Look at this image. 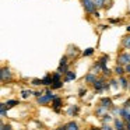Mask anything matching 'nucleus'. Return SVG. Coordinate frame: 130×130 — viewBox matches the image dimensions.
<instances>
[{"instance_id": "7ed1b4c3", "label": "nucleus", "mask_w": 130, "mask_h": 130, "mask_svg": "<svg viewBox=\"0 0 130 130\" xmlns=\"http://www.w3.org/2000/svg\"><path fill=\"white\" fill-rule=\"evenodd\" d=\"M0 78H2V81H9V80H11V71H10L9 67L2 69V71H0Z\"/></svg>"}, {"instance_id": "dca6fc26", "label": "nucleus", "mask_w": 130, "mask_h": 130, "mask_svg": "<svg viewBox=\"0 0 130 130\" xmlns=\"http://www.w3.org/2000/svg\"><path fill=\"white\" fill-rule=\"evenodd\" d=\"M6 104H2L0 105V113H2V118H4L6 116Z\"/></svg>"}, {"instance_id": "6e6552de", "label": "nucleus", "mask_w": 130, "mask_h": 130, "mask_svg": "<svg viewBox=\"0 0 130 130\" xmlns=\"http://www.w3.org/2000/svg\"><path fill=\"white\" fill-rule=\"evenodd\" d=\"M64 130H80V129H78V124L76 122H69L64 126Z\"/></svg>"}, {"instance_id": "4468645a", "label": "nucleus", "mask_w": 130, "mask_h": 130, "mask_svg": "<svg viewBox=\"0 0 130 130\" xmlns=\"http://www.w3.org/2000/svg\"><path fill=\"white\" fill-rule=\"evenodd\" d=\"M4 104H6V106H7V108H11V106H14V105H17V104H18V101H15V99H10V101L4 102Z\"/></svg>"}, {"instance_id": "aec40b11", "label": "nucleus", "mask_w": 130, "mask_h": 130, "mask_svg": "<svg viewBox=\"0 0 130 130\" xmlns=\"http://www.w3.org/2000/svg\"><path fill=\"white\" fill-rule=\"evenodd\" d=\"M119 83H120V85L123 88H127V81L123 78V77H119Z\"/></svg>"}, {"instance_id": "c756f323", "label": "nucleus", "mask_w": 130, "mask_h": 130, "mask_svg": "<svg viewBox=\"0 0 130 130\" xmlns=\"http://www.w3.org/2000/svg\"><path fill=\"white\" fill-rule=\"evenodd\" d=\"M91 130H102V129H91Z\"/></svg>"}, {"instance_id": "f257e3e1", "label": "nucleus", "mask_w": 130, "mask_h": 130, "mask_svg": "<svg viewBox=\"0 0 130 130\" xmlns=\"http://www.w3.org/2000/svg\"><path fill=\"white\" fill-rule=\"evenodd\" d=\"M81 4L83 7H84L85 13H88V14H95L96 13V4L94 0H81Z\"/></svg>"}, {"instance_id": "9b49d317", "label": "nucleus", "mask_w": 130, "mask_h": 130, "mask_svg": "<svg viewBox=\"0 0 130 130\" xmlns=\"http://www.w3.org/2000/svg\"><path fill=\"white\" fill-rule=\"evenodd\" d=\"M113 71H115V74H118L119 77H122V76H123V73H124V69L122 67V66L118 64V66L115 67V70H113Z\"/></svg>"}, {"instance_id": "393cba45", "label": "nucleus", "mask_w": 130, "mask_h": 130, "mask_svg": "<svg viewBox=\"0 0 130 130\" xmlns=\"http://www.w3.org/2000/svg\"><path fill=\"white\" fill-rule=\"evenodd\" d=\"M102 130H113V129H112V127L109 126V124H108V126H106V124H105V126L102 127Z\"/></svg>"}, {"instance_id": "4be33fe9", "label": "nucleus", "mask_w": 130, "mask_h": 130, "mask_svg": "<svg viewBox=\"0 0 130 130\" xmlns=\"http://www.w3.org/2000/svg\"><path fill=\"white\" fill-rule=\"evenodd\" d=\"M59 66H67V56H63L62 59H60Z\"/></svg>"}, {"instance_id": "ddd939ff", "label": "nucleus", "mask_w": 130, "mask_h": 130, "mask_svg": "<svg viewBox=\"0 0 130 130\" xmlns=\"http://www.w3.org/2000/svg\"><path fill=\"white\" fill-rule=\"evenodd\" d=\"M95 80H96V77L94 76V74H88V76L85 77V81H87V83H92V84H94Z\"/></svg>"}, {"instance_id": "bb28decb", "label": "nucleus", "mask_w": 130, "mask_h": 130, "mask_svg": "<svg viewBox=\"0 0 130 130\" xmlns=\"http://www.w3.org/2000/svg\"><path fill=\"white\" fill-rule=\"evenodd\" d=\"M126 130H130V122H126Z\"/></svg>"}, {"instance_id": "5701e85b", "label": "nucleus", "mask_w": 130, "mask_h": 130, "mask_svg": "<svg viewBox=\"0 0 130 130\" xmlns=\"http://www.w3.org/2000/svg\"><path fill=\"white\" fill-rule=\"evenodd\" d=\"M0 130H11V126H10V124L2 123V127H0Z\"/></svg>"}, {"instance_id": "cd10ccee", "label": "nucleus", "mask_w": 130, "mask_h": 130, "mask_svg": "<svg viewBox=\"0 0 130 130\" xmlns=\"http://www.w3.org/2000/svg\"><path fill=\"white\" fill-rule=\"evenodd\" d=\"M56 130H64V127H59V129H56Z\"/></svg>"}, {"instance_id": "39448f33", "label": "nucleus", "mask_w": 130, "mask_h": 130, "mask_svg": "<svg viewBox=\"0 0 130 130\" xmlns=\"http://www.w3.org/2000/svg\"><path fill=\"white\" fill-rule=\"evenodd\" d=\"M113 124H115V130H126V123L122 119H115Z\"/></svg>"}, {"instance_id": "412c9836", "label": "nucleus", "mask_w": 130, "mask_h": 130, "mask_svg": "<svg viewBox=\"0 0 130 130\" xmlns=\"http://www.w3.org/2000/svg\"><path fill=\"white\" fill-rule=\"evenodd\" d=\"M32 85H43L42 84V78H34L32 80Z\"/></svg>"}, {"instance_id": "1a4fd4ad", "label": "nucleus", "mask_w": 130, "mask_h": 130, "mask_svg": "<svg viewBox=\"0 0 130 130\" xmlns=\"http://www.w3.org/2000/svg\"><path fill=\"white\" fill-rule=\"evenodd\" d=\"M42 84L43 85H52L53 84V78H52V76H45L42 78Z\"/></svg>"}, {"instance_id": "6ab92c4d", "label": "nucleus", "mask_w": 130, "mask_h": 130, "mask_svg": "<svg viewBox=\"0 0 130 130\" xmlns=\"http://www.w3.org/2000/svg\"><path fill=\"white\" fill-rule=\"evenodd\" d=\"M29 94H32V91H31V90H24L23 92H21V96H23V98H28Z\"/></svg>"}, {"instance_id": "a211bd4d", "label": "nucleus", "mask_w": 130, "mask_h": 130, "mask_svg": "<svg viewBox=\"0 0 130 130\" xmlns=\"http://www.w3.org/2000/svg\"><path fill=\"white\" fill-rule=\"evenodd\" d=\"M92 53H94V49H92V48H88L87 51L83 52V55H84V56H91Z\"/></svg>"}, {"instance_id": "20e7f679", "label": "nucleus", "mask_w": 130, "mask_h": 130, "mask_svg": "<svg viewBox=\"0 0 130 130\" xmlns=\"http://www.w3.org/2000/svg\"><path fill=\"white\" fill-rule=\"evenodd\" d=\"M94 88L95 90H98V91H101V90H104V88H109V85H106L104 83V80H95V83H94Z\"/></svg>"}, {"instance_id": "2eb2a0df", "label": "nucleus", "mask_w": 130, "mask_h": 130, "mask_svg": "<svg viewBox=\"0 0 130 130\" xmlns=\"http://www.w3.org/2000/svg\"><path fill=\"white\" fill-rule=\"evenodd\" d=\"M122 43H123V46H124L126 49H130V37H126Z\"/></svg>"}, {"instance_id": "9d476101", "label": "nucleus", "mask_w": 130, "mask_h": 130, "mask_svg": "<svg viewBox=\"0 0 130 130\" xmlns=\"http://www.w3.org/2000/svg\"><path fill=\"white\" fill-rule=\"evenodd\" d=\"M70 80H76V73H74V71H67V73H66L64 81H70Z\"/></svg>"}, {"instance_id": "423d86ee", "label": "nucleus", "mask_w": 130, "mask_h": 130, "mask_svg": "<svg viewBox=\"0 0 130 130\" xmlns=\"http://www.w3.org/2000/svg\"><path fill=\"white\" fill-rule=\"evenodd\" d=\"M101 106L105 108V109L112 108V99H110V98H102L101 99Z\"/></svg>"}, {"instance_id": "0eeeda50", "label": "nucleus", "mask_w": 130, "mask_h": 130, "mask_svg": "<svg viewBox=\"0 0 130 130\" xmlns=\"http://www.w3.org/2000/svg\"><path fill=\"white\" fill-rule=\"evenodd\" d=\"M52 105H53V109L56 110V112H59L60 106H62V98H59V96H56V98L52 101Z\"/></svg>"}, {"instance_id": "b1692460", "label": "nucleus", "mask_w": 130, "mask_h": 130, "mask_svg": "<svg viewBox=\"0 0 130 130\" xmlns=\"http://www.w3.org/2000/svg\"><path fill=\"white\" fill-rule=\"evenodd\" d=\"M52 78H53V81H60V73H55Z\"/></svg>"}, {"instance_id": "c85d7f7f", "label": "nucleus", "mask_w": 130, "mask_h": 130, "mask_svg": "<svg viewBox=\"0 0 130 130\" xmlns=\"http://www.w3.org/2000/svg\"><path fill=\"white\" fill-rule=\"evenodd\" d=\"M126 29H127V32H130V25H129V27H127V28H126Z\"/></svg>"}, {"instance_id": "a878e982", "label": "nucleus", "mask_w": 130, "mask_h": 130, "mask_svg": "<svg viewBox=\"0 0 130 130\" xmlns=\"http://www.w3.org/2000/svg\"><path fill=\"white\" fill-rule=\"evenodd\" d=\"M124 71H126V73H130V64H127V66H126V69H124Z\"/></svg>"}, {"instance_id": "f3484780", "label": "nucleus", "mask_w": 130, "mask_h": 130, "mask_svg": "<svg viewBox=\"0 0 130 130\" xmlns=\"http://www.w3.org/2000/svg\"><path fill=\"white\" fill-rule=\"evenodd\" d=\"M94 2H95L96 7H98V9H101V7L105 6V2H106V0H94Z\"/></svg>"}, {"instance_id": "f03ea898", "label": "nucleus", "mask_w": 130, "mask_h": 130, "mask_svg": "<svg viewBox=\"0 0 130 130\" xmlns=\"http://www.w3.org/2000/svg\"><path fill=\"white\" fill-rule=\"evenodd\" d=\"M118 64L119 66L130 64V53H129V52H124V53L119 55V56H118Z\"/></svg>"}, {"instance_id": "f8f14e48", "label": "nucleus", "mask_w": 130, "mask_h": 130, "mask_svg": "<svg viewBox=\"0 0 130 130\" xmlns=\"http://www.w3.org/2000/svg\"><path fill=\"white\" fill-rule=\"evenodd\" d=\"M51 87H52V90H59V88L63 87V81L62 80H60V81H53V84H52Z\"/></svg>"}]
</instances>
